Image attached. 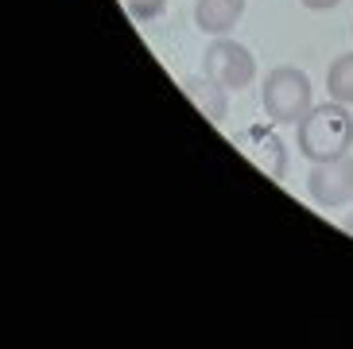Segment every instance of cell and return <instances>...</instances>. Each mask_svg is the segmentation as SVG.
I'll return each instance as SVG.
<instances>
[{
	"instance_id": "1",
	"label": "cell",
	"mask_w": 353,
	"mask_h": 349,
	"mask_svg": "<svg viewBox=\"0 0 353 349\" xmlns=\"http://www.w3.org/2000/svg\"><path fill=\"white\" fill-rule=\"evenodd\" d=\"M295 148L303 159L322 163V159H338L353 148V113L342 101L314 105L311 113L295 124Z\"/></svg>"
},
{
	"instance_id": "2",
	"label": "cell",
	"mask_w": 353,
	"mask_h": 349,
	"mask_svg": "<svg viewBox=\"0 0 353 349\" xmlns=\"http://www.w3.org/2000/svg\"><path fill=\"white\" fill-rule=\"evenodd\" d=\"M260 105H264V117L272 124H299L314 109L311 78L299 66H276V70L264 74Z\"/></svg>"
},
{
	"instance_id": "3",
	"label": "cell",
	"mask_w": 353,
	"mask_h": 349,
	"mask_svg": "<svg viewBox=\"0 0 353 349\" xmlns=\"http://www.w3.org/2000/svg\"><path fill=\"white\" fill-rule=\"evenodd\" d=\"M202 74L214 78L218 86H225V90H249L252 78H256V54L245 43L218 35L202 54Z\"/></svg>"
},
{
	"instance_id": "4",
	"label": "cell",
	"mask_w": 353,
	"mask_h": 349,
	"mask_svg": "<svg viewBox=\"0 0 353 349\" xmlns=\"http://www.w3.org/2000/svg\"><path fill=\"white\" fill-rule=\"evenodd\" d=\"M307 195L322 210H342L353 202V155H338V159H322L311 163L307 171Z\"/></svg>"
},
{
	"instance_id": "5",
	"label": "cell",
	"mask_w": 353,
	"mask_h": 349,
	"mask_svg": "<svg viewBox=\"0 0 353 349\" xmlns=\"http://www.w3.org/2000/svg\"><path fill=\"white\" fill-rule=\"evenodd\" d=\"M249 8V0H194V23L198 31H206V35H229V31L241 23Z\"/></svg>"
},
{
	"instance_id": "6",
	"label": "cell",
	"mask_w": 353,
	"mask_h": 349,
	"mask_svg": "<svg viewBox=\"0 0 353 349\" xmlns=\"http://www.w3.org/2000/svg\"><path fill=\"white\" fill-rule=\"evenodd\" d=\"M183 93H187L190 101H194V109L202 117H206L210 124H221L229 113V97H225V86H218L214 78H206V74H190V78H183Z\"/></svg>"
},
{
	"instance_id": "7",
	"label": "cell",
	"mask_w": 353,
	"mask_h": 349,
	"mask_svg": "<svg viewBox=\"0 0 353 349\" xmlns=\"http://www.w3.org/2000/svg\"><path fill=\"white\" fill-rule=\"evenodd\" d=\"M326 90H330L334 101H342L353 109V51L338 54L330 62V70H326Z\"/></svg>"
},
{
	"instance_id": "8",
	"label": "cell",
	"mask_w": 353,
	"mask_h": 349,
	"mask_svg": "<svg viewBox=\"0 0 353 349\" xmlns=\"http://www.w3.org/2000/svg\"><path fill=\"white\" fill-rule=\"evenodd\" d=\"M125 8H128L132 20L148 23V20H159V16L167 12V0H125Z\"/></svg>"
},
{
	"instance_id": "9",
	"label": "cell",
	"mask_w": 353,
	"mask_h": 349,
	"mask_svg": "<svg viewBox=\"0 0 353 349\" xmlns=\"http://www.w3.org/2000/svg\"><path fill=\"white\" fill-rule=\"evenodd\" d=\"M303 8H311V12H326V8H338L342 0H299Z\"/></svg>"
},
{
	"instance_id": "10",
	"label": "cell",
	"mask_w": 353,
	"mask_h": 349,
	"mask_svg": "<svg viewBox=\"0 0 353 349\" xmlns=\"http://www.w3.org/2000/svg\"><path fill=\"white\" fill-rule=\"evenodd\" d=\"M342 233H350V237H353V214H350V217H342Z\"/></svg>"
}]
</instances>
